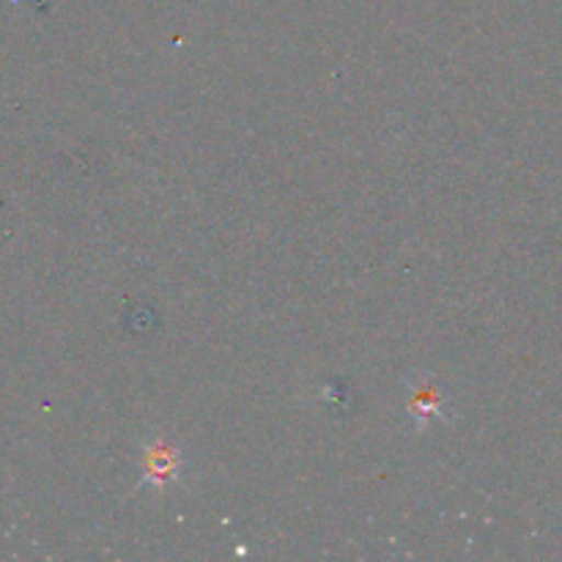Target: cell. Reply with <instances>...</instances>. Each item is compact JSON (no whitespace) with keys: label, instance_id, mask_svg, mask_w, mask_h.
Wrapping results in <instances>:
<instances>
[{"label":"cell","instance_id":"obj_1","mask_svg":"<svg viewBox=\"0 0 562 562\" xmlns=\"http://www.w3.org/2000/svg\"><path fill=\"white\" fill-rule=\"evenodd\" d=\"M148 475L162 477V481H170L176 475V461L170 450H154L148 456Z\"/></svg>","mask_w":562,"mask_h":562}]
</instances>
